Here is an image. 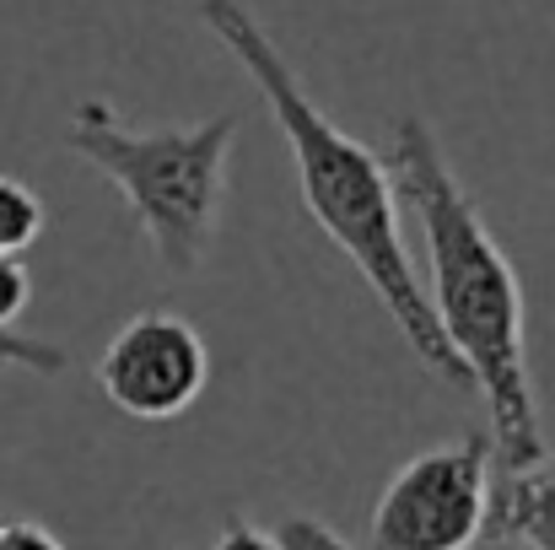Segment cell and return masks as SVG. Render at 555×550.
Instances as JSON below:
<instances>
[{
  "label": "cell",
  "instance_id": "6",
  "mask_svg": "<svg viewBox=\"0 0 555 550\" xmlns=\"http://www.w3.org/2000/svg\"><path fill=\"white\" fill-rule=\"evenodd\" d=\"M486 529H502L507 546L524 540L529 550H555V459L507 470V481L491 486Z\"/></svg>",
  "mask_w": 555,
  "mask_h": 550
},
{
  "label": "cell",
  "instance_id": "13",
  "mask_svg": "<svg viewBox=\"0 0 555 550\" xmlns=\"http://www.w3.org/2000/svg\"><path fill=\"white\" fill-rule=\"evenodd\" d=\"M480 550H518V546H507V540H491V546H480Z\"/></svg>",
  "mask_w": 555,
  "mask_h": 550
},
{
  "label": "cell",
  "instance_id": "11",
  "mask_svg": "<svg viewBox=\"0 0 555 550\" xmlns=\"http://www.w3.org/2000/svg\"><path fill=\"white\" fill-rule=\"evenodd\" d=\"M210 550H281V546H275L270 529H259V524H248V519H227V529L216 535Z\"/></svg>",
  "mask_w": 555,
  "mask_h": 550
},
{
  "label": "cell",
  "instance_id": "4",
  "mask_svg": "<svg viewBox=\"0 0 555 550\" xmlns=\"http://www.w3.org/2000/svg\"><path fill=\"white\" fill-rule=\"evenodd\" d=\"M496 486L491 432L426 448L399 464L372 508V550H469L486 535Z\"/></svg>",
  "mask_w": 555,
  "mask_h": 550
},
{
  "label": "cell",
  "instance_id": "12",
  "mask_svg": "<svg viewBox=\"0 0 555 550\" xmlns=\"http://www.w3.org/2000/svg\"><path fill=\"white\" fill-rule=\"evenodd\" d=\"M0 550H65L43 524H0Z\"/></svg>",
  "mask_w": 555,
  "mask_h": 550
},
{
  "label": "cell",
  "instance_id": "7",
  "mask_svg": "<svg viewBox=\"0 0 555 550\" xmlns=\"http://www.w3.org/2000/svg\"><path fill=\"white\" fill-rule=\"evenodd\" d=\"M43 232V200L22 179L0 174V254H22Z\"/></svg>",
  "mask_w": 555,
  "mask_h": 550
},
{
  "label": "cell",
  "instance_id": "3",
  "mask_svg": "<svg viewBox=\"0 0 555 550\" xmlns=\"http://www.w3.org/2000/svg\"><path fill=\"white\" fill-rule=\"evenodd\" d=\"M232 141H237V114L168 130H130L119 108L103 98L76 103L65 125V146L125 194L135 227L146 232L168 276H194L216 243Z\"/></svg>",
  "mask_w": 555,
  "mask_h": 550
},
{
  "label": "cell",
  "instance_id": "5",
  "mask_svg": "<svg viewBox=\"0 0 555 550\" xmlns=\"http://www.w3.org/2000/svg\"><path fill=\"white\" fill-rule=\"evenodd\" d=\"M210 351L179 314H135L98 357V388L135 421H173L205 394Z\"/></svg>",
  "mask_w": 555,
  "mask_h": 550
},
{
  "label": "cell",
  "instance_id": "8",
  "mask_svg": "<svg viewBox=\"0 0 555 550\" xmlns=\"http://www.w3.org/2000/svg\"><path fill=\"white\" fill-rule=\"evenodd\" d=\"M0 367H22V372H38V378H60L70 367V351L60 341H38V335H22L11 324H0Z\"/></svg>",
  "mask_w": 555,
  "mask_h": 550
},
{
  "label": "cell",
  "instance_id": "10",
  "mask_svg": "<svg viewBox=\"0 0 555 550\" xmlns=\"http://www.w3.org/2000/svg\"><path fill=\"white\" fill-rule=\"evenodd\" d=\"M33 303V281L27 265L16 254H0V324H16V314Z\"/></svg>",
  "mask_w": 555,
  "mask_h": 550
},
{
  "label": "cell",
  "instance_id": "2",
  "mask_svg": "<svg viewBox=\"0 0 555 550\" xmlns=\"http://www.w3.org/2000/svg\"><path fill=\"white\" fill-rule=\"evenodd\" d=\"M199 22L227 43V54L248 71V81L259 87V98L270 103L292 163H297V189L308 216L324 227V238L362 270L372 297L383 303V314L399 324V335L410 341L415 362L437 372L442 383H469V367L453 357V346L442 341L426 286L415 276V259L404 248V216H399V189L388 163L362 146L357 136H346L297 81V71L286 65L281 43L264 33V22L243 5V0H199Z\"/></svg>",
  "mask_w": 555,
  "mask_h": 550
},
{
  "label": "cell",
  "instance_id": "9",
  "mask_svg": "<svg viewBox=\"0 0 555 550\" xmlns=\"http://www.w3.org/2000/svg\"><path fill=\"white\" fill-rule=\"evenodd\" d=\"M275 546L281 550H357L346 535H335L324 519H308V513H292V519L275 529Z\"/></svg>",
  "mask_w": 555,
  "mask_h": 550
},
{
  "label": "cell",
  "instance_id": "1",
  "mask_svg": "<svg viewBox=\"0 0 555 550\" xmlns=\"http://www.w3.org/2000/svg\"><path fill=\"white\" fill-rule=\"evenodd\" d=\"M388 174L399 200L426 232V303L453 346V357L469 367V383L491 405V448L502 470H524L545 459V426H540V394L529 372V319H524V286L507 259V248L491 238L480 205L459 183L453 163L442 157L426 119H399L388 146Z\"/></svg>",
  "mask_w": 555,
  "mask_h": 550
}]
</instances>
